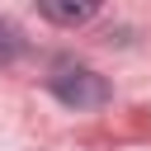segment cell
<instances>
[{"instance_id": "cell-1", "label": "cell", "mask_w": 151, "mask_h": 151, "mask_svg": "<svg viewBox=\"0 0 151 151\" xmlns=\"http://www.w3.org/2000/svg\"><path fill=\"white\" fill-rule=\"evenodd\" d=\"M52 94L66 104V109H99L104 99H109V85H104V76L99 71H90V66H76V61H61L57 71H52Z\"/></svg>"}, {"instance_id": "cell-2", "label": "cell", "mask_w": 151, "mask_h": 151, "mask_svg": "<svg viewBox=\"0 0 151 151\" xmlns=\"http://www.w3.org/2000/svg\"><path fill=\"white\" fill-rule=\"evenodd\" d=\"M99 5H104V0H38V9H42L52 24H61V28L90 24V19L99 14Z\"/></svg>"}, {"instance_id": "cell-3", "label": "cell", "mask_w": 151, "mask_h": 151, "mask_svg": "<svg viewBox=\"0 0 151 151\" xmlns=\"http://www.w3.org/2000/svg\"><path fill=\"white\" fill-rule=\"evenodd\" d=\"M24 47H28L24 33H19L9 19H0V66H14V61L24 57Z\"/></svg>"}]
</instances>
